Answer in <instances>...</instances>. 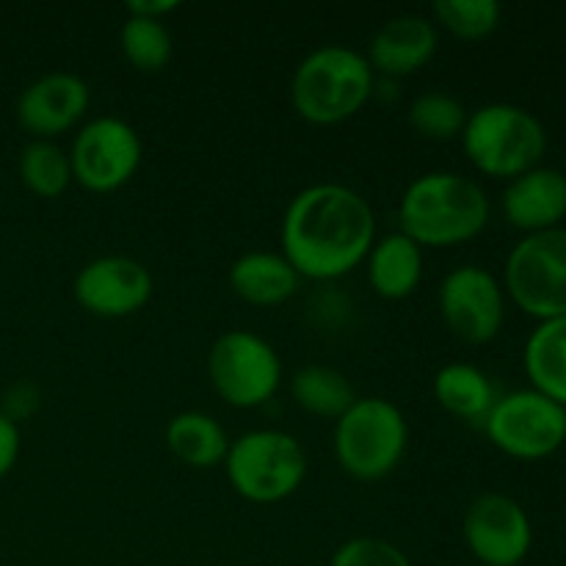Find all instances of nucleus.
Segmentation results:
<instances>
[{"mask_svg":"<svg viewBox=\"0 0 566 566\" xmlns=\"http://www.w3.org/2000/svg\"><path fill=\"white\" fill-rule=\"evenodd\" d=\"M280 235L282 254L302 280H340L374 249L376 213L354 188L315 182L291 199Z\"/></svg>","mask_w":566,"mask_h":566,"instance_id":"obj_1","label":"nucleus"},{"mask_svg":"<svg viewBox=\"0 0 566 566\" xmlns=\"http://www.w3.org/2000/svg\"><path fill=\"white\" fill-rule=\"evenodd\" d=\"M492 205L481 182L459 171L415 177L398 202L401 232L420 249H451L486 230Z\"/></svg>","mask_w":566,"mask_h":566,"instance_id":"obj_2","label":"nucleus"},{"mask_svg":"<svg viewBox=\"0 0 566 566\" xmlns=\"http://www.w3.org/2000/svg\"><path fill=\"white\" fill-rule=\"evenodd\" d=\"M376 72L359 50L324 44L298 61L291 81L293 111L310 125H340L370 99Z\"/></svg>","mask_w":566,"mask_h":566,"instance_id":"obj_3","label":"nucleus"},{"mask_svg":"<svg viewBox=\"0 0 566 566\" xmlns=\"http://www.w3.org/2000/svg\"><path fill=\"white\" fill-rule=\"evenodd\" d=\"M462 147L475 171L509 182L542 164L547 130L523 105L486 103L468 114Z\"/></svg>","mask_w":566,"mask_h":566,"instance_id":"obj_4","label":"nucleus"},{"mask_svg":"<svg viewBox=\"0 0 566 566\" xmlns=\"http://www.w3.org/2000/svg\"><path fill=\"white\" fill-rule=\"evenodd\" d=\"M307 451L282 429H254L230 442L224 473L243 501L274 506L302 490L307 479Z\"/></svg>","mask_w":566,"mask_h":566,"instance_id":"obj_5","label":"nucleus"},{"mask_svg":"<svg viewBox=\"0 0 566 566\" xmlns=\"http://www.w3.org/2000/svg\"><path fill=\"white\" fill-rule=\"evenodd\" d=\"M407 446V418L387 398H357L335 420V459L357 481L387 479L401 464Z\"/></svg>","mask_w":566,"mask_h":566,"instance_id":"obj_6","label":"nucleus"},{"mask_svg":"<svg viewBox=\"0 0 566 566\" xmlns=\"http://www.w3.org/2000/svg\"><path fill=\"white\" fill-rule=\"evenodd\" d=\"M503 291L536 324L566 318V230L523 235L503 265Z\"/></svg>","mask_w":566,"mask_h":566,"instance_id":"obj_7","label":"nucleus"},{"mask_svg":"<svg viewBox=\"0 0 566 566\" xmlns=\"http://www.w3.org/2000/svg\"><path fill=\"white\" fill-rule=\"evenodd\" d=\"M208 376L221 401L235 409H258L280 390L282 359L258 332L230 329L210 346Z\"/></svg>","mask_w":566,"mask_h":566,"instance_id":"obj_8","label":"nucleus"},{"mask_svg":"<svg viewBox=\"0 0 566 566\" xmlns=\"http://www.w3.org/2000/svg\"><path fill=\"white\" fill-rule=\"evenodd\" d=\"M492 446L520 462H539L566 442V409L536 390H514L495 401L484 418Z\"/></svg>","mask_w":566,"mask_h":566,"instance_id":"obj_9","label":"nucleus"},{"mask_svg":"<svg viewBox=\"0 0 566 566\" xmlns=\"http://www.w3.org/2000/svg\"><path fill=\"white\" fill-rule=\"evenodd\" d=\"M142 155V138L130 122L97 116L75 133L70 149L72 180L92 193H114L136 177Z\"/></svg>","mask_w":566,"mask_h":566,"instance_id":"obj_10","label":"nucleus"},{"mask_svg":"<svg viewBox=\"0 0 566 566\" xmlns=\"http://www.w3.org/2000/svg\"><path fill=\"white\" fill-rule=\"evenodd\" d=\"M437 307L448 332L468 346H486L506 324L503 282L475 263L448 271L437 291Z\"/></svg>","mask_w":566,"mask_h":566,"instance_id":"obj_11","label":"nucleus"},{"mask_svg":"<svg viewBox=\"0 0 566 566\" xmlns=\"http://www.w3.org/2000/svg\"><path fill=\"white\" fill-rule=\"evenodd\" d=\"M462 536L473 558L484 566H517L534 547V525L523 503L503 492H484L468 506Z\"/></svg>","mask_w":566,"mask_h":566,"instance_id":"obj_12","label":"nucleus"},{"mask_svg":"<svg viewBox=\"0 0 566 566\" xmlns=\"http://www.w3.org/2000/svg\"><path fill=\"white\" fill-rule=\"evenodd\" d=\"M155 291L153 274L125 254H103L77 271L72 296L77 307L97 318H127L142 313Z\"/></svg>","mask_w":566,"mask_h":566,"instance_id":"obj_13","label":"nucleus"},{"mask_svg":"<svg viewBox=\"0 0 566 566\" xmlns=\"http://www.w3.org/2000/svg\"><path fill=\"white\" fill-rule=\"evenodd\" d=\"M92 92L75 72H48L22 88L17 99V122L33 142H55L61 133L81 125Z\"/></svg>","mask_w":566,"mask_h":566,"instance_id":"obj_14","label":"nucleus"},{"mask_svg":"<svg viewBox=\"0 0 566 566\" xmlns=\"http://www.w3.org/2000/svg\"><path fill=\"white\" fill-rule=\"evenodd\" d=\"M503 216L523 235L558 230L566 219V177L551 166H536L509 180L503 191Z\"/></svg>","mask_w":566,"mask_h":566,"instance_id":"obj_15","label":"nucleus"},{"mask_svg":"<svg viewBox=\"0 0 566 566\" xmlns=\"http://www.w3.org/2000/svg\"><path fill=\"white\" fill-rule=\"evenodd\" d=\"M440 48V33L429 17L398 14L374 33L368 44L370 70L387 77H407L423 70Z\"/></svg>","mask_w":566,"mask_h":566,"instance_id":"obj_16","label":"nucleus"},{"mask_svg":"<svg viewBox=\"0 0 566 566\" xmlns=\"http://www.w3.org/2000/svg\"><path fill=\"white\" fill-rule=\"evenodd\" d=\"M365 269L376 296L401 302L412 296L423 282V249L401 230L387 232L376 238L374 249L365 258Z\"/></svg>","mask_w":566,"mask_h":566,"instance_id":"obj_17","label":"nucleus"},{"mask_svg":"<svg viewBox=\"0 0 566 566\" xmlns=\"http://www.w3.org/2000/svg\"><path fill=\"white\" fill-rule=\"evenodd\" d=\"M302 276L282 252H247L230 265V287L252 307H280L296 296Z\"/></svg>","mask_w":566,"mask_h":566,"instance_id":"obj_18","label":"nucleus"},{"mask_svg":"<svg viewBox=\"0 0 566 566\" xmlns=\"http://www.w3.org/2000/svg\"><path fill=\"white\" fill-rule=\"evenodd\" d=\"M523 365L531 390L566 409V318L536 324L525 340Z\"/></svg>","mask_w":566,"mask_h":566,"instance_id":"obj_19","label":"nucleus"},{"mask_svg":"<svg viewBox=\"0 0 566 566\" xmlns=\"http://www.w3.org/2000/svg\"><path fill=\"white\" fill-rule=\"evenodd\" d=\"M230 442L224 426L208 412H180L166 426V448L193 470H213L224 464Z\"/></svg>","mask_w":566,"mask_h":566,"instance_id":"obj_20","label":"nucleus"},{"mask_svg":"<svg viewBox=\"0 0 566 566\" xmlns=\"http://www.w3.org/2000/svg\"><path fill=\"white\" fill-rule=\"evenodd\" d=\"M434 398L453 418L484 423V418L501 396L479 365L448 363L434 376Z\"/></svg>","mask_w":566,"mask_h":566,"instance_id":"obj_21","label":"nucleus"},{"mask_svg":"<svg viewBox=\"0 0 566 566\" xmlns=\"http://www.w3.org/2000/svg\"><path fill=\"white\" fill-rule=\"evenodd\" d=\"M291 396L304 412L324 420H337L357 401L352 381L340 370L329 368V365H304V368H298L291 379Z\"/></svg>","mask_w":566,"mask_h":566,"instance_id":"obj_22","label":"nucleus"},{"mask_svg":"<svg viewBox=\"0 0 566 566\" xmlns=\"http://www.w3.org/2000/svg\"><path fill=\"white\" fill-rule=\"evenodd\" d=\"M20 180L33 197L55 199L72 186L70 153L55 142H28L20 153Z\"/></svg>","mask_w":566,"mask_h":566,"instance_id":"obj_23","label":"nucleus"},{"mask_svg":"<svg viewBox=\"0 0 566 566\" xmlns=\"http://www.w3.org/2000/svg\"><path fill=\"white\" fill-rule=\"evenodd\" d=\"M409 127L429 142H453L462 138L468 125V108L462 99L448 92H423L409 103L407 111Z\"/></svg>","mask_w":566,"mask_h":566,"instance_id":"obj_24","label":"nucleus"},{"mask_svg":"<svg viewBox=\"0 0 566 566\" xmlns=\"http://www.w3.org/2000/svg\"><path fill=\"white\" fill-rule=\"evenodd\" d=\"M119 44L125 59L138 72H160L175 53V39L166 22L147 17H127L119 31Z\"/></svg>","mask_w":566,"mask_h":566,"instance_id":"obj_25","label":"nucleus"},{"mask_svg":"<svg viewBox=\"0 0 566 566\" xmlns=\"http://www.w3.org/2000/svg\"><path fill=\"white\" fill-rule=\"evenodd\" d=\"M431 11L437 20L434 25L446 28L448 33L464 42H481L492 36L503 17L497 0H437Z\"/></svg>","mask_w":566,"mask_h":566,"instance_id":"obj_26","label":"nucleus"},{"mask_svg":"<svg viewBox=\"0 0 566 566\" xmlns=\"http://www.w3.org/2000/svg\"><path fill=\"white\" fill-rule=\"evenodd\" d=\"M329 566H412V562L392 542L376 539V536H354L337 547Z\"/></svg>","mask_w":566,"mask_h":566,"instance_id":"obj_27","label":"nucleus"},{"mask_svg":"<svg viewBox=\"0 0 566 566\" xmlns=\"http://www.w3.org/2000/svg\"><path fill=\"white\" fill-rule=\"evenodd\" d=\"M20 426L0 412V479L14 470L17 459H20Z\"/></svg>","mask_w":566,"mask_h":566,"instance_id":"obj_28","label":"nucleus"},{"mask_svg":"<svg viewBox=\"0 0 566 566\" xmlns=\"http://www.w3.org/2000/svg\"><path fill=\"white\" fill-rule=\"evenodd\" d=\"M180 9L177 0H133L125 6L127 17H147V20H164L166 14Z\"/></svg>","mask_w":566,"mask_h":566,"instance_id":"obj_29","label":"nucleus"},{"mask_svg":"<svg viewBox=\"0 0 566 566\" xmlns=\"http://www.w3.org/2000/svg\"><path fill=\"white\" fill-rule=\"evenodd\" d=\"M564 177H566V169H564Z\"/></svg>","mask_w":566,"mask_h":566,"instance_id":"obj_30","label":"nucleus"},{"mask_svg":"<svg viewBox=\"0 0 566 566\" xmlns=\"http://www.w3.org/2000/svg\"><path fill=\"white\" fill-rule=\"evenodd\" d=\"M479 566H484V564H479Z\"/></svg>","mask_w":566,"mask_h":566,"instance_id":"obj_31","label":"nucleus"}]
</instances>
